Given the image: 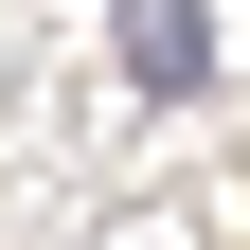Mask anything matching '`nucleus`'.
<instances>
[{"instance_id":"obj_1","label":"nucleus","mask_w":250,"mask_h":250,"mask_svg":"<svg viewBox=\"0 0 250 250\" xmlns=\"http://www.w3.org/2000/svg\"><path fill=\"white\" fill-rule=\"evenodd\" d=\"M107 36H125L143 89H197V72H214V18H197V0H107Z\"/></svg>"}]
</instances>
